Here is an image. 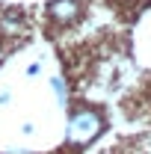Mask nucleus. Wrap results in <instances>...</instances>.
<instances>
[{"label": "nucleus", "mask_w": 151, "mask_h": 154, "mask_svg": "<svg viewBox=\"0 0 151 154\" xmlns=\"http://www.w3.org/2000/svg\"><path fill=\"white\" fill-rule=\"evenodd\" d=\"M48 15L57 21V24H74L83 15V3L80 0H54L48 6Z\"/></svg>", "instance_id": "f03ea898"}, {"label": "nucleus", "mask_w": 151, "mask_h": 154, "mask_svg": "<svg viewBox=\"0 0 151 154\" xmlns=\"http://www.w3.org/2000/svg\"><path fill=\"white\" fill-rule=\"evenodd\" d=\"M0 33L3 36H21L24 33V18L18 12H3L0 15Z\"/></svg>", "instance_id": "7ed1b4c3"}, {"label": "nucleus", "mask_w": 151, "mask_h": 154, "mask_svg": "<svg viewBox=\"0 0 151 154\" xmlns=\"http://www.w3.org/2000/svg\"><path fill=\"white\" fill-rule=\"evenodd\" d=\"M101 131H104V119H101V113L83 107V110H74V113L68 116V125H65V142H68L71 148H83V145H89Z\"/></svg>", "instance_id": "f257e3e1"}, {"label": "nucleus", "mask_w": 151, "mask_h": 154, "mask_svg": "<svg viewBox=\"0 0 151 154\" xmlns=\"http://www.w3.org/2000/svg\"><path fill=\"white\" fill-rule=\"evenodd\" d=\"M51 89L57 92V104L65 107V104H68V86H65V80H62V77H54V80H51Z\"/></svg>", "instance_id": "20e7f679"}]
</instances>
